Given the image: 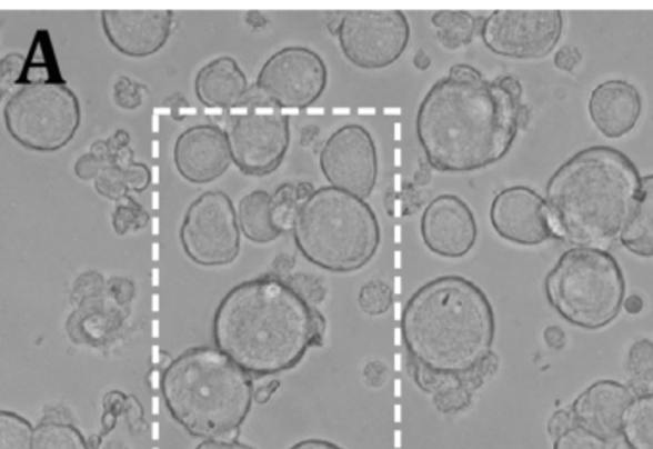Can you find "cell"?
Wrapping results in <instances>:
<instances>
[{"instance_id": "45", "label": "cell", "mask_w": 653, "mask_h": 449, "mask_svg": "<svg viewBox=\"0 0 653 449\" xmlns=\"http://www.w3.org/2000/svg\"><path fill=\"white\" fill-rule=\"evenodd\" d=\"M579 62H581V52L577 49H573V47H563V49L557 50L556 57H554L556 68L563 71L575 70Z\"/></svg>"}, {"instance_id": "40", "label": "cell", "mask_w": 653, "mask_h": 449, "mask_svg": "<svg viewBox=\"0 0 653 449\" xmlns=\"http://www.w3.org/2000/svg\"><path fill=\"white\" fill-rule=\"evenodd\" d=\"M23 62H26V58L21 57V54H8L4 60H2V66H0V73H2V92H7L8 87L12 83H18V79H20V71L23 70Z\"/></svg>"}, {"instance_id": "31", "label": "cell", "mask_w": 653, "mask_h": 449, "mask_svg": "<svg viewBox=\"0 0 653 449\" xmlns=\"http://www.w3.org/2000/svg\"><path fill=\"white\" fill-rule=\"evenodd\" d=\"M148 219L150 218L147 210L139 202H134L131 197L123 198L113 210V231L118 232L119 237L132 231H142L148 225Z\"/></svg>"}, {"instance_id": "41", "label": "cell", "mask_w": 653, "mask_h": 449, "mask_svg": "<svg viewBox=\"0 0 653 449\" xmlns=\"http://www.w3.org/2000/svg\"><path fill=\"white\" fill-rule=\"evenodd\" d=\"M575 427V417L573 411L570 409H560L556 413L552 415V419L549 422V435L556 440L560 436L565 435L567 430Z\"/></svg>"}, {"instance_id": "18", "label": "cell", "mask_w": 653, "mask_h": 449, "mask_svg": "<svg viewBox=\"0 0 653 449\" xmlns=\"http://www.w3.org/2000/svg\"><path fill=\"white\" fill-rule=\"evenodd\" d=\"M173 162L188 183H213L232 163L227 131L211 123L188 127L174 141Z\"/></svg>"}, {"instance_id": "25", "label": "cell", "mask_w": 653, "mask_h": 449, "mask_svg": "<svg viewBox=\"0 0 653 449\" xmlns=\"http://www.w3.org/2000/svg\"><path fill=\"white\" fill-rule=\"evenodd\" d=\"M431 26L435 28V36L441 47H445L446 50L468 47L478 33V29L481 28L475 16L470 12H452V10L435 12L431 18Z\"/></svg>"}, {"instance_id": "27", "label": "cell", "mask_w": 653, "mask_h": 449, "mask_svg": "<svg viewBox=\"0 0 653 449\" xmlns=\"http://www.w3.org/2000/svg\"><path fill=\"white\" fill-rule=\"evenodd\" d=\"M313 192V184L309 183H285L274 190L272 218L282 235L293 231V225H295L301 206Z\"/></svg>"}, {"instance_id": "43", "label": "cell", "mask_w": 653, "mask_h": 449, "mask_svg": "<svg viewBox=\"0 0 653 449\" xmlns=\"http://www.w3.org/2000/svg\"><path fill=\"white\" fill-rule=\"evenodd\" d=\"M102 163L98 162L97 158L92 154H83L76 162V176L83 181H94L100 171H102Z\"/></svg>"}, {"instance_id": "22", "label": "cell", "mask_w": 653, "mask_h": 449, "mask_svg": "<svg viewBox=\"0 0 653 449\" xmlns=\"http://www.w3.org/2000/svg\"><path fill=\"white\" fill-rule=\"evenodd\" d=\"M125 317V306L115 302L106 288L102 295L77 303L68 321V332L81 345L102 346L118 332Z\"/></svg>"}, {"instance_id": "4", "label": "cell", "mask_w": 653, "mask_h": 449, "mask_svg": "<svg viewBox=\"0 0 653 449\" xmlns=\"http://www.w3.org/2000/svg\"><path fill=\"white\" fill-rule=\"evenodd\" d=\"M640 187L639 168L617 148L591 147L571 156L546 184L554 239L573 248H597L615 239L633 216Z\"/></svg>"}, {"instance_id": "38", "label": "cell", "mask_w": 653, "mask_h": 449, "mask_svg": "<svg viewBox=\"0 0 653 449\" xmlns=\"http://www.w3.org/2000/svg\"><path fill=\"white\" fill-rule=\"evenodd\" d=\"M106 288H108V282L100 277L98 273H84L77 279L76 285H73V303H81L84 300H89V298H94V296L102 295L106 292Z\"/></svg>"}, {"instance_id": "13", "label": "cell", "mask_w": 653, "mask_h": 449, "mask_svg": "<svg viewBox=\"0 0 653 449\" xmlns=\"http://www.w3.org/2000/svg\"><path fill=\"white\" fill-rule=\"evenodd\" d=\"M562 31L557 10H496L481 21L480 36L499 57L539 60L556 49Z\"/></svg>"}, {"instance_id": "32", "label": "cell", "mask_w": 653, "mask_h": 449, "mask_svg": "<svg viewBox=\"0 0 653 449\" xmlns=\"http://www.w3.org/2000/svg\"><path fill=\"white\" fill-rule=\"evenodd\" d=\"M359 306L366 316H383L393 306V290L388 282H366L359 292Z\"/></svg>"}, {"instance_id": "2", "label": "cell", "mask_w": 653, "mask_h": 449, "mask_svg": "<svg viewBox=\"0 0 653 449\" xmlns=\"http://www.w3.org/2000/svg\"><path fill=\"white\" fill-rule=\"evenodd\" d=\"M401 337L412 379L430 396L451 385L478 392L499 369L493 306L459 275L418 288L404 306Z\"/></svg>"}, {"instance_id": "6", "label": "cell", "mask_w": 653, "mask_h": 449, "mask_svg": "<svg viewBox=\"0 0 653 449\" xmlns=\"http://www.w3.org/2000/svg\"><path fill=\"white\" fill-rule=\"evenodd\" d=\"M292 235L301 256L330 273L359 271L382 242L380 221L369 202L330 184L307 198Z\"/></svg>"}, {"instance_id": "12", "label": "cell", "mask_w": 653, "mask_h": 449, "mask_svg": "<svg viewBox=\"0 0 653 449\" xmlns=\"http://www.w3.org/2000/svg\"><path fill=\"white\" fill-rule=\"evenodd\" d=\"M326 84V63L319 52L285 47L261 66L253 87L282 110H305L322 97Z\"/></svg>"}, {"instance_id": "21", "label": "cell", "mask_w": 653, "mask_h": 449, "mask_svg": "<svg viewBox=\"0 0 653 449\" xmlns=\"http://www.w3.org/2000/svg\"><path fill=\"white\" fill-rule=\"evenodd\" d=\"M250 89V81L234 58H215L195 73V97L208 108L234 110Z\"/></svg>"}, {"instance_id": "39", "label": "cell", "mask_w": 653, "mask_h": 449, "mask_svg": "<svg viewBox=\"0 0 653 449\" xmlns=\"http://www.w3.org/2000/svg\"><path fill=\"white\" fill-rule=\"evenodd\" d=\"M123 176H125V183L131 190V194L132 192H144L152 181L148 166L139 162L132 163L131 168L123 169Z\"/></svg>"}, {"instance_id": "15", "label": "cell", "mask_w": 653, "mask_h": 449, "mask_svg": "<svg viewBox=\"0 0 653 449\" xmlns=\"http://www.w3.org/2000/svg\"><path fill=\"white\" fill-rule=\"evenodd\" d=\"M100 18L106 39L123 57H153L173 33L171 10H102Z\"/></svg>"}, {"instance_id": "23", "label": "cell", "mask_w": 653, "mask_h": 449, "mask_svg": "<svg viewBox=\"0 0 653 449\" xmlns=\"http://www.w3.org/2000/svg\"><path fill=\"white\" fill-rule=\"evenodd\" d=\"M238 223L243 237L255 245H269L282 235L272 218V194L267 190H253L240 200Z\"/></svg>"}, {"instance_id": "36", "label": "cell", "mask_w": 653, "mask_h": 449, "mask_svg": "<svg viewBox=\"0 0 653 449\" xmlns=\"http://www.w3.org/2000/svg\"><path fill=\"white\" fill-rule=\"evenodd\" d=\"M144 94H147V87L132 81L131 78H119L113 84V100L121 110L127 112L139 110L144 102Z\"/></svg>"}, {"instance_id": "55", "label": "cell", "mask_w": 653, "mask_h": 449, "mask_svg": "<svg viewBox=\"0 0 653 449\" xmlns=\"http://www.w3.org/2000/svg\"><path fill=\"white\" fill-rule=\"evenodd\" d=\"M414 63H416L418 70H425L430 66V58L425 57L424 50H420L416 57H414Z\"/></svg>"}, {"instance_id": "24", "label": "cell", "mask_w": 653, "mask_h": 449, "mask_svg": "<svg viewBox=\"0 0 653 449\" xmlns=\"http://www.w3.org/2000/svg\"><path fill=\"white\" fill-rule=\"evenodd\" d=\"M619 239L629 252L642 258H653V176L642 177L633 216Z\"/></svg>"}, {"instance_id": "29", "label": "cell", "mask_w": 653, "mask_h": 449, "mask_svg": "<svg viewBox=\"0 0 653 449\" xmlns=\"http://www.w3.org/2000/svg\"><path fill=\"white\" fill-rule=\"evenodd\" d=\"M629 375L636 396L653 393V345L639 340L629 351Z\"/></svg>"}, {"instance_id": "7", "label": "cell", "mask_w": 653, "mask_h": 449, "mask_svg": "<svg viewBox=\"0 0 653 449\" xmlns=\"http://www.w3.org/2000/svg\"><path fill=\"white\" fill-rule=\"evenodd\" d=\"M544 295L567 323L600 330L625 306V275L602 248H571L546 275Z\"/></svg>"}, {"instance_id": "42", "label": "cell", "mask_w": 653, "mask_h": 449, "mask_svg": "<svg viewBox=\"0 0 653 449\" xmlns=\"http://www.w3.org/2000/svg\"><path fill=\"white\" fill-rule=\"evenodd\" d=\"M362 377H364V382H366L370 388H380L385 385V380L390 377V369H388V366L382 363V361H369V363L364 366Z\"/></svg>"}, {"instance_id": "17", "label": "cell", "mask_w": 653, "mask_h": 449, "mask_svg": "<svg viewBox=\"0 0 653 449\" xmlns=\"http://www.w3.org/2000/svg\"><path fill=\"white\" fill-rule=\"evenodd\" d=\"M491 225L502 239L514 245L539 246L554 239L546 202L529 187H510L494 197Z\"/></svg>"}, {"instance_id": "37", "label": "cell", "mask_w": 653, "mask_h": 449, "mask_svg": "<svg viewBox=\"0 0 653 449\" xmlns=\"http://www.w3.org/2000/svg\"><path fill=\"white\" fill-rule=\"evenodd\" d=\"M285 281L290 282V287H292L299 296H303L307 302L313 303L314 308H317L320 302H324V298H326V285H324V281H322L320 277H317V275H292V277H288Z\"/></svg>"}, {"instance_id": "30", "label": "cell", "mask_w": 653, "mask_h": 449, "mask_svg": "<svg viewBox=\"0 0 653 449\" xmlns=\"http://www.w3.org/2000/svg\"><path fill=\"white\" fill-rule=\"evenodd\" d=\"M36 427L14 411L0 413V449H33Z\"/></svg>"}, {"instance_id": "47", "label": "cell", "mask_w": 653, "mask_h": 449, "mask_svg": "<svg viewBox=\"0 0 653 449\" xmlns=\"http://www.w3.org/2000/svg\"><path fill=\"white\" fill-rule=\"evenodd\" d=\"M194 449H255L248 443L229 440V438H215V440H203Z\"/></svg>"}, {"instance_id": "8", "label": "cell", "mask_w": 653, "mask_h": 449, "mask_svg": "<svg viewBox=\"0 0 653 449\" xmlns=\"http://www.w3.org/2000/svg\"><path fill=\"white\" fill-rule=\"evenodd\" d=\"M4 126L20 147L58 152L81 126V104L63 81H29L12 91L2 108Z\"/></svg>"}, {"instance_id": "54", "label": "cell", "mask_w": 653, "mask_h": 449, "mask_svg": "<svg viewBox=\"0 0 653 449\" xmlns=\"http://www.w3.org/2000/svg\"><path fill=\"white\" fill-rule=\"evenodd\" d=\"M245 21H248L250 26H253V28H263L264 23H267L263 16L259 14V12H250V14H248V20Z\"/></svg>"}, {"instance_id": "9", "label": "cell", "mask_w": 653, "mask_h": 449, "mask_svg": "<svg viewBox=\"0 0 653 449\" xmlns=\"http://www.w3.org/2000/svg\"><path fill=\"white\" fill-rule=\"evenodd\" d=\"M232 163L243 176L263 177L282 166L290 150L288 113L251 87L248 97L230 110L227 121Z\"/></svg>"}, {"instance_id": "3", "label": "cell", "mask_w": 653, "mask_h": 449, "mask_svg": "<svg viewBox=\"0 0 653 449\" xmlns=\"http://www.w3.org/2000/svg\"><path fill=\"white\" fill-rule=\"evenodd\" d=\"M324 330L319 309L272 273L230 288L211 323L217 348L258 379L295 369L322 346Z\"/></svg>"}, {"instance_id": "16", "label": "cell", "mask_w": 653, "mask_h": 449, "mask_svg": "<svg viewBox=\"0 0 653 449\" xmlns=\"http://www.w3.org/2000/svg\"><path fill=\"white\" fill-rule=\"evenodd\" d=\"M428 250L441 258H464L478 240V223L470 206L454 194H441L425 206L420 221Z\"/></svg>"}, {"instance_id": "11", "label": "cell", "mask_w": 653, "mask_h": 449, "mask_svg": "<svg viewBox=\"0 0 653 449\" xmlns=\"http://www.w3.org/2000/svg\"><path fill=\"white\" fill-rule=\"evenodd\" d=\"M182 250L195 266H229L240 253L238 210L223 190H208L188 206L181 231Z\"/></svg>"}, {"instance_id": "56", "label": "cell", "mask_w": 653, "mask_h": 449, "mask_svg": "<svg viewBox=\"0 0 653 449\" xmlns=\"http://www.w3.org/2000/svg\"><path fill=\"white\" fill-rule=\"evenodd\" d=\"M104 449H129L127 446H123L121 442H112L108 443Z\"/></svg>"}, {"instance_id": "28", "label": "cell", "mask_w": 653, "mask_h": 449, "mask_svg": "<svg viewBox=\"0 0 653 449\" xmlns=\"http://www.w3.org/2000/svg\"><path fill=\"white\" fill-rule=\"evenodd\" d=\"M33 449H91L73 422L42 419L36 427Z\"/></svg>"}, {"instance_id": "1", "label": "cell", "mask_w": 653, "mask_h": 449, "mask_svg": "<svg viewBox=\"0 0 653 449\" xmlns=\"http://www.w3.org/2000/svg\"><path fill=\"white\" fill-rule=\"evenodd\" d=\"M529 116L518 79H489L473 66L459 63L418 108V142L431 168L473 173L506 158Z\"/></svg>"}, {"instance_id": "35", "label": "cell", "mask_w": 653, "mask_h": 449, "mask_svg": "<svg viewBox=\"0 0 653 449\" xmlns=\"http://www.w3.org/2000/svg\"><path fill=\"white\" fill-rule=\"evenodd\" d=\"M473 393L475 390L470 387L451 385V387L441 388L431 398L441 413H456L472 403Z\"/></svg>"}, {"instance_id": "51", "label": "cell", "mask_w": 653, "mask_h": 449, "mask_svg": "<svg viewBox=\"0 0 653 449\" xmlns=\"http://www.w3.org/2000/svg\"><path fill=\"white\" fill-rule=\"evenodd\" d=\"M288 449H343L334 442L328 440H319V438H309V440H301V442L293 443L292 448Z\"/></svg>"}, {"instance_id": "34", "label": "cell", "mask_w": 653, "mask_h": 449, "mask_svg": "<svg viewBox=\"0 0 653 449\" xmlns=\"http://www.w3.org/2000/svg\"><path fill=\"white\" fill-rule=\"evenodd\" d=\"M94 189L100 197L119 202L123 198L131 197V190L127 187L123 169L115 166H104L100 176L94 179Z\"/></svg>"}, {"instance_id": "48", "label": "cell", "mask_w": 653, "mask_h": 449, "mask_svg": "<svg viewBox=\"0 0 653 449\" xmlns=\"http://www.w3.org/2000/svg\"><path fill=\"white\" fill-rule=\"evenodd\" d=\"M89 154L94 156L102 166H110L112 163L113 152L108 141L92 142L91 148H89Z\"/></svg>"}, {"instance_id": "44", "label": "cell", "mask_w": 653, "mask_h": 449, "mask_svg": "<svg viewBox=\"0 0 653 449\" xmlns=\"http://www.w3.org/2000/svg\"><path fill=\"white\" fill-rule=\"evenodd\" d=\"M108 292L115 302L127 306L134 296V285L129 279H112L108 281Z\"/></svg>"}, {"instance_id": "10", "label": "cell", "mask_w": 653, "mask_h": 449, "mask_svg": "<svg viewBox=\"0 0 653 449\" xmlns=\"http://www.w3.org/2000/svg\"><path fill=\"white\" fill-rule=\"evenodd\" d=\"M328 29L343 57L361 70H383L403 57L411 41V23L401 10H348Z\"/></svg>"}, {"instance_id": "19", "label": "cell", "mask_w": 653, "mask_h": 449, "mask_svg": "<svg viewBox=\"0 0 653 449\" xmlns=\"http://www.w3.org/2000/svg\"><path fill=\"white\" fill-rule=\"evenodd\" d=\"M633 400L634 392L625 385L615 380H597L573 401L571 411L579 427L602 438L617 440L626 409Z\"/></svg>"}, {"instance_id": "14", "label": "cell", "mask_w": 653, "mask_h": 449, "mask_svg": "<svg viewBox=\"0 0 653 449\" xmlns=\"http://www.w3.org/2000/svg\"><path fill=\"white\" fill-rule=\"evenodd\" d=\"M319 166L330 187L366 200L378 183V148L369 129L340 127L320 148Z\"/></svg>"}, {"instance_id": "49", "label": "cell", "mask_w": 653, "mask_h": 449, "mask_svg": "<svg viewBox=\"0 0 653 449\" xmlns=\"http://www.w3.org/2000/svg\"><path fill=\"white\" fill-rule=\"evenodd\" d=\"M293 258L290 256H280L274 261V267H272V275H277L280 279H288V277H292V269H293Z\"/></svg>"}, {"instance_id": "26", "label": "cell", "mask_w": 653, "mask_h": 449, "mask_svg": "<svg viewBox=\"0 0 653 449\" xmlns=\"http://www.w3.org/2000/svg\"><path fill=\"white\" fill-rule=\"evenodd\" d=\"M621 436L631 449H653V393L634 396Z\"/></svg>"}, {"instance_id": "33", "label": "cell", "mask_w": 653, "mask_h": 449, "mask_svg": "<svg viewBox=\"0 0 653 449\" xmlns=\"http://www.w3.org/2000/svg\"><path fill=\"white\" fill-rule=\"evenodd\" d=\"M554 449H617V440L602 438L575 425L573 429L554 440Z\"/></svg>"}, {"instance_id": "5", "label": "cell", "mask_w": 653, "mask_h": 449, "mask_svg": "<svg viewBox=\"0 0 653 449\" xmlns=\"http://www.w3.org/2000/svg\"><path fill=\"white\" fill-rule=\"evenodd\" d=\"M161 396L173 421L203 440L237 436L251 406L253 379L217 346H195L161 372Z\"/></svg>"}, {"instance_id": "52", "label": "cell", "mask_w": 653, "mask_h": 449, "mask_svg": "<svg viewBox=\"0 0 653 449\" xmlns=\"http://www.w3.org/2000/svg\"><path fill=\"white\" fill-rule=\"evenodd\" d=\"M108 142H110V148H112V152H118V150H121V148L129 147V142H131V137H129V133H127V131H123V129H119V131H115V134H113L112 139H108Z\"/></svg>"}, {"instance_id": "46", "label": "cell", "mask_w": 653, "mask_h": 449, "mask_svg": "<svg viewBox=\"0 0 653 449\" xmlns=\"http://www.w3.org/2000/svg\"><path fill=\"white\" fill-rule=\"evenodd\" d=\"M280 382L279 380L274 379V377H269V379H261L258 387H255V392H253V398H255V403H267V401L271 400L274 393L279 392Z\"/></svg>"}, {"instance_id": "20", "label": "cell", "mask_w": 653, "mask_h": 449, "mask_svg": "<svg viewBox=\"0 0 653 449\" xmlns=\"http://www.w3.org/2000/svg\"><path fill=\"white\" fill-rule=\"evenodd\" d=\"M592 123L607 139H621L631 133L642 113L639 89L623 79L597 84L589 100Z\"/></svg>"}, {"instance_id": "53", "label": "cell", "mask_w": 653, "mask_h": 449, "mask_svg": "<svg viewBox=\"0 0 653 449\" xmlns=\"http://www.w3.org/2000/svg\"><path fill=\"white\" fill-rule=\"evenodd\" d=\"M642 308H644V302H642V298H640V296H631V298H625V306H623V309H626V311H629V313H640V311H642Z\"/></svg>"}, {"instance_id": "50", "label": "cell", "mask_w": 653, "mask_h": 449, "mask_svg": "<svg viewBox=\"0 0 653 449\" xmlns=\"http://www.w3.org/2000/svg\"><path fill=\"white\" fill-rule=\"evenodd\" d=\"M544 340H546L550 348L562 350L563 346H565V332L560 327H549V329L544 330Z\"/></svg>"}]
</instances>
